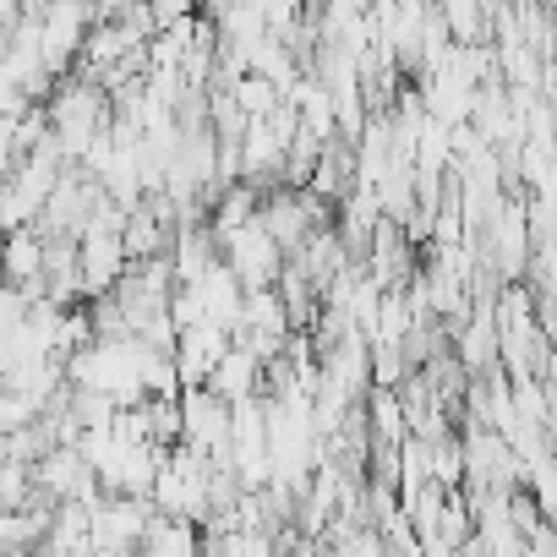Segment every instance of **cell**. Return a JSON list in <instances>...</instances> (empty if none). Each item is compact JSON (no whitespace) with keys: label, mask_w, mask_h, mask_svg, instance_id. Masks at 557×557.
Returning a JSON list of instances; mask_svg holds the SVG:
<instances>
[{"label":"cell","mask_w":557,"mask_h":557,"mask_svg":"<svg viewBox=\"0 0 557 557\" xmlns=\"http://www.w3.org/2000/svg\"><path fill=\"white\" fill-rule=\"evenodd\" d=\"M224 268L235 273V285L251 296V290H278V273H285V251L268 240L262 224H246L240 235H230L224 246Z\"/></svg>","instance_id":"6da1fadb"},{"label":"cell","mask_w":557,"mask_h":557,"mask_svg":"<svg viewBox=\"0 0 557 557\" xmlns=\"http://www.w3.org/2000/svg\"><path fill=\"white\" fill-rule=\"evenodd\" d=\"M224 356H230V334H224V329H213V323L186 329L181 345H175V377H181V394H186V388H208V377H213V367H219Z\"/></svg>","instance_id":"7a4b0ae2"},{"label":"cell","mask_w":557,"mask_h":557,"mask_svg":"<svg viewBox=\"0 0 557 557\" xmlns=\"http://www.w3.org/2000/svg\"><path fill=\"white\" fill-rule=\"evenodd\" d=\"M208 394L224 399L230 410H235V405H251V399L262 394V361L230 345V356H224V361L213 367V377H208Z\"/></svg>","instance_id":"3957f363"},{"label":"cell","mask_w":557,"mask_h":557,"mask_svg":"<svg viewBox=\"0 0 557 557\" xmlns=\"http://www.w3.org/2000/svg\"><path fill=\"white\" fill-rule=\"evenodd\" d=\"M137 557H202V535H197V524H186V519H159V513H153V524H148Z\"/></svg>","instance_id":"277c9868"},{"label":"cell","mask_w":557,"mask_h":557,"mask_svg":"<svg viewBox=\"0 0 557 557\" xmlns=\"http://www.w3.org/2000/svg\"><path fill=\"white\" fill-rule=\"evenodd\" d=\"M230 99H235V110H240L246 121H268V115H273L278 104H290V99L278 94L273 83H262V77H251V72H246V77H240V83L230 88Z\"/></svg>","instance_id":"5b68a950"},{"label":"cell","mask_w":557,"mask_h":557,"mask_svg":"<svg viewBox=\"0 0 557 557\" xmlns=\"http://www.w3.org/2000/svg\"><path fill=\"white\" fill-rule=\"evenodd\" d=\"M34 421H39V405H34V399L0 388V443L17 437V432H23V426H34Z\"/></svg>","instance_id":"8992f818"}]
</instances>
